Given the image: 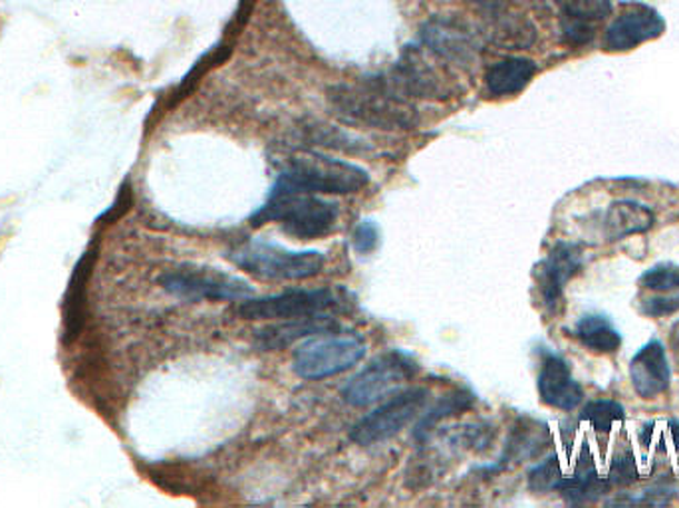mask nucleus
<instances>
[{"label": "nucleus", "instance_id": "nucleus-26", "mask_svg": "<svg viewBox=\"0 0 679 508\" xmlns=\"http://www.w3.org/2000/svg\"><path fill=\"white\" fill-rule=\"evenodd\" d=\"M580 417H582V421H587L595 427V431H598V434H608L618 421H622L623 407L612 399H596L585 407Z\"/></svg>", "mask_w": 679, "mask_h": 508}, {"label": "nucleus", "instance_id": "nucleus-20", "mask_svg": "<svg viewBox=\"0 0 679 508\" xmlns=\"http://www.w3.org/2000/svg\"><path fill=\"white\" fill-rule=\"evenodd\" d=\"M487 27L481 37L489 38L495 47L507 48V50H521L531 47L535 42V27L519 12L512 9L502 10L497 14H487Z\"/></svg>", "mask_w": 679, "mask_h": 508}, {"label": "nucleus", "instance_id": "nucleus-30", "mask_svg": "<svg viewBox=\"0 0 679 508\" xmlns=\"http://www.w3.org/2000/svg\"><path fill=\"white\" fill-rule=\"evenodd\" d=\"M636 477H638V472H636L633 455L630 451L616 455L608 485H612V487H628V485H632L636 481Z\"/></svg>", "mask_w": 679, "mask_h": 508}, {"label": "nucleus", "instance_id": "nucleus-16", "mask_svg": "<svg viewBox=\"0 0 679 508\" xmlns=\"http://www.w3.org/2000/svg\"><path fill=\"white\" fill-rule=\"evenodd\" d=\"M630 379L636 394L643 399L658 398L670 388L671 371L666 348L658 340L646 343L633 356L630 363Z\"/></svg>", "mask_w": 679, "mask_h": 508}, {"label": "nucleus", "instance_id": "nucleus-28", "mask_svg": "<svg viewBox=\"0 0 679 508\" xmlns=\"http://www.w3.org/2000/svg\"><path fill=\"white\" fill-rule=\"evenodd\" d=\"M382 239V232H380V225L373 221V219H362L355 227L352 231V249L358 255H370L373 250L378 249Z\"/></svg>", "mask_w": 679, "mask_h": 508}, {"label": "nucleus", "instance_id": "nucleus-13", "mask_svg": "<svg viewBox=\"0 0 679 508\" xmlns=\"http://www.w3.org/2000/svg\"><path fill=\"white\" fill-rule=\"evenodd\" d=\"M582 268V249L575 242H557L550 250L549 257L540 265L537 272L540 300L547 310H555L559 306L568 280Z\"/></svg>", "mask_w": 679, "mask_h": 508}, {"label": "nucleus", "instance_id": "nucleus-8", "mask_svg": "<svg viewBox=\"0 0 679 508\" xmlns=\"http://www.w3.org/2000/svg\"><path fill=\"white\" fill-rule=\"evenodd\" d=\"M159 285L169 295L191 302L244 300L254 295V288L247 280L223 272L219 268L197 267V265L171 268L159 277Z\"/></svg>", "mask_w": 679, "mask_h": 508}, {"label": "nucleus", "instance_id": "nucleus-2", "mask_svg": "<svg viewBox=\"0 0 679 508\" xmlns=\"http://www.w3.org/2000/svg\"><path fill=\"white\" fill-rule=\"evenodd\" d=\"M370 183L363 167L307 151L284 161L274 181V191L310 195H352Z\"/></svg>", "mask_w": 679, "mask_h": 508}, {"label": "nucleus", "instance_id": "nucleus-9", "mask_svg": "<svg viewBox=\"0 0 679 508\" xmlns=\"http://www.w3.org/2000/svg\"><path fill=\"white\" fill-rule=\"evenodd\" d=\"M428 401L429 389L419 386L393 394L388 401L376 407L372 414H368L352 427L350 439L360 447H372L388 441L400 434L401 429L410 426L419 414H423Z\"/></svg>", "mask_w": 679, "mask_h": 508}, {"label": "nucleus", "instance_id": "nucleus-11", "mask_svg": "<svg viewBox=\"0 0 679 508\" xmlns=\"http://www.w3.org/2000/svg\"><path fill=\"white\" fill-rule=\"evenodd\" d=\"M383 80L408 100L410 98L436 100V98H447L451 93L446 78L429 60V50L421 44L406 48L401 52L400 62L390 74L383 76Z\"/></svg>", "mask_w": 679, "mask_h": 508}, {"label": "nucleus", "instance_id": "nucleus-19", "mask_svg": "<svg viewBox=\"0 0 679 508\" xmlns=\"http://www.w3.org/2000/svg\"><path fill=\"white\" fill-rule=\"evenodd\" d=\"M640 287L660 296L643 298L646 316H668L679 310V272L668 267H656L640 278Z\"/></svg>", "mask_w": 679, "mask_h": 508}, {"label": "nucleus", "instance_id": "nucleus-24", "mask_svg": "<svg viewBox=\"0 0 679 508\" xmlns=\"http://www.w3.org/2000/svg\"><path fill=\"white\" fill-rule=\"evenodd\" d=\"M575 336L587 346L588 350L596 353H612L620 348L622 336L605 316H585L575 328Z\"/></svg>", "mask_w": 679, "mask_h": 508}, {"label": "nucleus", "instance_id": "nucleus-12", "mask_svg": "<svg viewBox=\"0 0 679 508\" xmlns=\"http://www.w3.org/2000/svg\"><path fill=\"white\" fill-rule=\"evenodd\" d=\"M666 22L658 10L646 4H630L612 20L606 30L605 47L615 52H626L648 40L661 37Z\"/></svg>", "mask_w": 679, "mask_h": 508}, {"label": "nucleus", "instance_id": "nucleus-3", "mask_svg": "<svg viewBox=\"0 0 679 508\" xmlns=\"http://www.w3.org/2000/svg\"><path fill=\"white\" fill-rule=\"evenodd\" d=\"M340 209L318 195L289 193L270 189L269 199L251 215L252 227L279 222L292 239L314 241L334 231Z\"/></svg>", "mask_w": 679, "mask_h": 508}, {"label": "nucleus", "instance_id": "nucleus-29", "mask_svg": "<svg viewBox=\"0 0 679 508\" xmlns=\"http://www.w3.org/2000/svg\"><path fill=\"white\" fill-rule=\"evenodd\" d=\"M673 497V485L668 479L651 485L650 489L642 490L640 497L616 499L610 505H668Z\"/></svg>", "mask_w": 679, "mask_h": 508}, {"label": "nucleus", "instance_id": "nucleus-18", "mask_svg": "<svg viewBox=\"0 0 679 508\" xmlns=\"http://www.w3.org/2000/svg\"><path fill=\"white\" fill-rule=\"evenodd\" d=\"M535 74H537V64L532 60L522 56H509L489 66L485 74V86L487 92L495 98H505L522 92L531 83Z\"/></svg>", "mask_w": 679, "mask_h": 508}, {"label": "nucleus", "instance_id": "nucleus-21", "mask_svg": "<svg viewBox=\"0 0 679 508\" xmlns=\"http://www.w3.org/2000/svg\"><path fill=\"white\" fill-rule=\"evenodd\" d=\"M656 217L646 205L636 201H616L606 211L605 232L610 241L651 229Z\"/></svg>", "mask_w": 679, "mask_h": 508}, {"label": "nucleus", "instance_id": "nucleus-15", "mask_svg": "<svg viewBox=\"0 0 679 508\" xmlns=\"http://www.w3.org/2000/svg\"><path fill=\"white\" fill-rule=\"evenodd\" d=\"M539 394L540 399L547 406L562 409V411L577 409L585 399V391L577 379L572 378L567 360L557 353H545L542 358L539 371Z\"/></svg>", "mask_w": 679, "mask_h": 508}, {"label": "nucleus", "instance_id": "nucleus-31", "mask_svg": "<svg viewBox=\"0 0 679 508\" xmlns=\"http://www.w3.org/2000/svg\"><path fill=\"white\" fill-rule=\"evenodd\" d=\"M469 4H473L479 10H483L485 14H497L502 10L512 9L511 0H466Z\"/></svg>", "mask_w": 679, "mask_h": 508}, {"label": "nucleus", "instance_id": "nucleus-22", "mask_svg": "<svg viewBox=\"0 0 679 508\" xmlns=\"http://www.w3.org/2000/svg\"><path fill=\"white\" fill-rule=\"evenodd\" d=\"M606 489H608V481L600 479L595 462L587 455L578 465L577 472L572 477H562L555 490H559L568 502L582 505V502H592L598 499Z\"/></svg>", "mask_w": 679, "mask_h": 508}, {"label": "nucleus", "instance_id": "nucleus-4", "mask_svg": "<svg viewBox=\"0 0 679 508\" xmlns=\"http://www.w3.org/2000/svg\"><path fill=\"white\" fill-rule=\"evenodd\" d=\"M227 259L264 280H307L318 277L326 267V257L320 250H290L264 239L242 242Z\"/></svg>", "mask_w": 679, "mask_h": 508}, {"label": "nucleus", "instance_id": "nucleus-32", "mask_svg": "<svg viewBox=\"0 0 679 508\" xmlns=\"http://www.w3.org/2000/svg\"><path fill=\"white\" fill-rule=\"evenodd\" d=\"M670 346L673 353H676V358L679 360V322L673 323V328H671Z\"/></svg>", "mask_w": 679, "mask_h": 508}, {"label": "nucleus", "instance_id": "nucleus-1", "mask_svg": "<svg viewBox=\"0 0 679 508\" xmlns=\"http://www.w3.org/2000/svg\"><path fill=\"white\" fill-rule=\"evenodd\" d=\"M338 116L380 130H408L416 123V108L383 78L362 83H342L328 92Z\"/></svg>", "mask_w": 679, "mask_h": 508}, {"label": "nucleus", "instance_id": "nucleus-14", "mask_svg": "<svg viewBox=\"0 0 679 508\" xmlns=\"http://www.w3.org/2000/svg\"><path fill=\"white\" fill-rule=\"evenodd\" d=\"M555 4L562 37L572 47L592 42L598 28L612 12V0H555Z\"/></svg>", "mask_w": 679, "mask_h": 508}, {"label": "nucleus", "instance_id": "nucleus-7", "mask_svg": "<svg viewBox=\"0 0 679 508\" xmlns=\"http://www.w3.org/2000/svg\"><path fill=\"white\" fill-rule=\"evenodd\" d=\"M419 363L408 351L390 350L370 361L342 389V398L352 407H368L382 401L416 378Z\"/></svg>", "mask_w": 679, "mask_h": 508}, {"label": "nucleus", "instance_id": "nucleus-17", "mask_svg": "<svg viewBox=\"0 0 679 508\" xmlns=\"http://www.w3.org/2000/svg\"><path fill=\"white\" fill-rule=\"evenodd\" d=\"M336 330H340V323H336L330 315L294 318L259 330L254 333V346L262 351L282 350L302 338H314Z\"/></svg>", "mask_w": 679, "mask_h": 508}, {"label": "nucleus", "instance_id": "nucleus-6", "mask_svg": "<svg viewBox=\"0 0 679 508\" xmlns=\"http://www.w3.org/2000/svg\"><path fill=\"white\" fill-rule=\"evenodd\" d=\"M366 356L358 333H322L300 343L292 356V370L302 379H324L352 370Z\"/></svg>", "mask_w": 679, "mask_h": 508}, {"label": "nucleus", "instance_id": "nucleus-10", "mask_svg": "<svg viewBox=\"0 0 679 508\" xmlns=\"http://www.w3.org/2000/svg\"><path fill=\"white\" fill-rule=\"evenodd\" d=\"M419 44L449 64L467 66L481 50V37L457 17H431L419 28Z\"/></svg>", "mask_w": 679, "mask_h": 508}, {"label": "nucleus", "instance_id": "nucleus-27", "mask_svg": "<svg viewBox=\"0 0 679 508\" xmlns=\"http://www.w3.org/2000/svg\"><path fill=\"white\" fill-rule=\"evenodd\" d=\"M560 479H562V472H560L559 459L549 457L547 461L540 462L529 472V487L537 492L555 490Z\"/></svg>", "mask_w": 679, "mask_h": 508}, {"label": "nucleus", "instance_id": "nucleus-25", "mask_svg": "<svg viewBox=\"0 0 679 508\" xmlns=\"http://www.w3.org/2000/svg\"><path fill=\"white\" fill-rule=\"evenodd\" d=\"M473 401V394H469L467 389H459L456 394L446 396V398L439 401L438 406L429 409L428 414L421 417V421L418 424V431H416L418 439H423L431 431V427L438 426L441 419H447V417L457 416L461 411L471 409Z\"/></svg>", "mask_w": 679, "mask_h": 508}, {"label": "nucleus", "instance_id": "nucleus-23", "mask_svg": "<svg viewBox=\"0 0 679 508\" xmlns=\"http://www.w3.org/2000/svg\"><path fill=\"white\" fill-rule=\"evenodd\" d=\"M549 445V431L542 424L537 421H521L519 426L512 427L511 437L507 441V449L502 455L501 462H521L532 459L542 454V449Z\"/></svg>", "mask_w": 679, "mask_h": 508}, {"label": "nucleus", "instance_id": "nucleus-5", "mask_svg": "<svg viewBox=\"0 0 679 508\" xmlns=\"http://www.w3.org/2000/svg\"><path fill=\"white\" fill-rule=\"evenodd\" d=\"M350 295L345 288H294L280 295L244 298L239 316L244 320H294L346 310Z\"/></svg>", "mask_w": 679, "mask_h": 508}]
</instances>
